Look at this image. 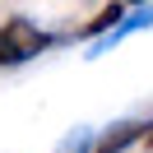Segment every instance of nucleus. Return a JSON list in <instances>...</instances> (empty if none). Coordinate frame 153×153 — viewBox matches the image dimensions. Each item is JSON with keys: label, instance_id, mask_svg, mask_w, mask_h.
Listing matches in <instances>:
<instances>
[{"label": "nucleus", "instance_id": "obj_1", "mask_svg": "<svg viewBox=\"0 0 153 153\" xmlns=\"http://www.w3.org/2000/svg\"><path fill=\"white\" fill-rule=\"evenodd\" d=\"M0 33H5V42H10V51H14L19 60H23V56H37V51L51 47V37H47V33H37L28 19H10Z\"/></svg>", "mask_w": 153, "mask_h": 153}, {"label": "nucleus", "instance_id": "obj_2", "mask_svg": "<svg viewBox=\"0 0 153 153\" xmlns=\"http://www.w3.org/2000/svg\"><path fill=\"white\" fill-rule=\"evenodd\" d=\"M144 130H149V125H134V121H125V125H116L111 134H102V139H97V153H121V149H130V144L139 139Z\"/></svg>", "mask_w": 153, "mask_h": 153}, {"label": "nucleus", "instance_id": "obj_3", "mask_svg": "<svg viewBox=\"0 0 153 153\" xmlns=\"http://www.w3.org/2000/svg\"><path fill=\"white\" fill-rule=\"evenodd\" d=\"M116 19H125V10H121V5H102V10H97V19H93V23H88V28H84V37H93V33H102V28H111Z\"/></svg>", "mask_w": 153, "mask_h": 153}, {"label": "nucleus", "instance_id": "obj_4", "mask_svg": "<svg viewBox=\"0 0 153 153\" xmlns=\"http://www.w3.org/2000/svg\"><path fill=\"white\" fill-rule=\"evenodd\" d=\"M14 60H19V56L10 51V42H5V33H0V65H14Z\"/></svg>", "mask_w": 153, "mask_h": 153}]
</instances>
